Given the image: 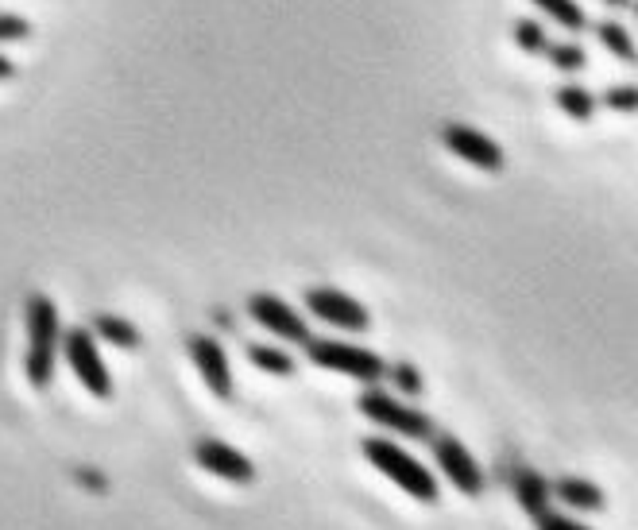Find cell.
<instances>
[{
	"mask_svg": "<svg viewBox=\"0 0 638 530\" xmlns=\"http://www.w3.org/2000/svg\"><path fill=\"white\" fill-rule=\"evenodd\" d=\"M28 310V383L35 391H47L55 380L58 345H62V322H58V306L47 295H31L24 302Z\"/></svg>",
	"mask_w": 638,
	"mask_h": 530,
	"instance_id": "obj_1",
	"label": "cell"
},
{
	"mask_svg": "<svg viewBox=\"0 0 638 530\" xmlns=\"http://www.w3.org/2000/svg\"><path fill=\"white\" fill-rule=\"evenodd\" d=\"M360 449H364V457L372 461V469L383 472L391 484H399L406 496H414V500H422V503L437 500L434 472L426 469V465H418V461H414L410 453H403L395 442H387V438H368Z\"/></svg>",
	"mask_w": 638,
	"mask_h": 530,
	"instance_id": "obj_2",
	"label": "cell"
},
{
	"mask_svg": "<svg viewBox=\"0 0 638 530\" xmlns=\"http://www.w3.org/2000/svg\"><path fill=\"white\" fill-rule=\"evenodd\" d=\"M306 356L325 368V372H341V376H352L360 383H379L387 376V364L379 360L372 349H360V345H348V341H333V337H310L306 345Z\"/></svg>",
	"mask_w": 638,
	"mask_h": 530,
	"instance_id": "obj_3",
	"label": "cell"
},
{
	"mask_svg": "<svg viewBox=\"0 0 638 530\" xmlns=\"http://www.w3.org/2000/svg\"><path fill=\"white\" fill-rule=\"evenodd\" d=\"M62 349H66V364L70 372L78 376V383L86 387L93 399H109L113 395V376H109V364L97 349V337L93 329H66L62 333Z\"/></svg>",
	"mask_w": 638,
	"mask_h": 530,
	"instance_id": "obj_4",
	"label": "cell"
},
{
	"mask_svg": "<svg viewBox=\"0 0 638 530\" xmlns=\"http://www.w3.org/2000/svg\"><path fill=\"white\" fill-rule=\"evenodd\" d=\"M356 407L364 418H372L379 426H387V430H395V434H403V438H414V442H422V438H430L434 434V422L426 418L422 411H414V407H406L399 399H391L387 391H379V387H364L360 391V399H356Z\"/></svg>",
	"mask_w": 638,
	"mask_h": 530,
	"instance_id": "obj_5",
	"label": "cell"
},
{
	"mask_svg": "<svg viewBox=\"0 0 638 530\" xmlns=\"http://www.w3.org/2000/svg\"><path fill=\"white\" fill-rule=\"evenodd\" d=\"M306 310H310L318 322L348 329V333H364V329L372 325V314L352 295L337 291V287H310V291H306Z\"/></svg>",
	"mask_w": 638,
	"mask_h": 530,
	"instance_id": "obj_6",
	"label": "cell"
},
{
	"mask_svg": "<svg viewBox=\"0 0 638 530\" xmlns=\"http://www.w3.org/2000/svg\"><path fill=\"white\" fill-rule=\"evenodd\" d=\"M248 314H252V322L263 325L267 333H275L279 341H294V345H306V341H310L306 318L279 295H252L248 298Z\"/></svg>",
	"mask_w": 638,
	"mask_h": 530,
	"instance_id": "obj_7",
	"label": "cell"
},
{
	"mask_svg": "<svg viewBox=\"0 0 638 530\" xmlns=\"http://www.w3.org/2000/svg\"><path fill=\"white\" fill-rule=\"evenodd\" d=\"M441 140L453 155H461L464 163L480 167V171H503V148L495 144L492 136H484L480 128L472 124H461V120H449L441 128Z\"/></svg>",
	"mask_w": 638,
	"mask_h": 530,
	"instance_id": "obj_8",
	"label": "cell"
},
{
	"mask_svg": "<svg viewBox=\"0 0 638 530\" xmlns=\"http://www.w3.org/2000/svg\"><path fill=\"white\" fill-rule=\"evenodd\" d=\"M186 353H190V360H194V368L202 372L205 387H209L221 403H229L232 399V368H229V353H225V345H221L217 337L194 333V337H186Z\"/></svg>",
	"mask_w": 638,
	"mask_h": 530,
	"instance_id": "obj_9",
	"label": "cell"
},
{
	"mask_svg": "<svg viewBox=\"0 0 638 530\" xmlns=\"http://www.w3.org/2000/svg\"><path fill=\"white\" fill-rule=\"evenodd\" d=\"M434 461L441 465V472L449 476V484H453L457 492H464V496H480V492H484V472H480L476 457H472L457 438H449V434L437 438Z\"/></svg>",
	"mask_w": 638,
	"mask_h": 530,
	"instance_id": "obj_10",
	"label": "cell"
},
{
	"mask_svg": "<svg viewBox=\"0 0 638 530\" xmlns=\"http://www.w3.org/2000/svg\"><path fill=\"white\" fill-rule=\"evenodd\" d=\"M194 461L205 472H213L221 480H232V484H252L256 480V465L240 449H232L229 442H217V438H202L194 445Z\"/></svg>",
	"mask_w": 638,
	"mask_h": 530,
	"instance_id": "obj_11",
	"label": "cell"
},
{
	"mask_svg": "<svg viewBox=\"0 0 638 530\" xmlns=\"http://www.w3.org/2000/svg\"><path fill=\"white\" fill-rule=\"evenodd\" d=\"M515 496H519L522 511L534 515V519L550 511V484H546L534 469H526V465L515 472Z\"/></svg>",
	"mask_w": 638,
	"mask_h": 530,
	"instance_id": "obj_12",
	"label": "cell"
},
{
	"mask_svg": "<svg viewBox=\"0 0 638 530\" xmlns=\"http://www.w3.org/2000/svg\"><path fill=\"white\" fill-rule=\"evenodd\" d=\"M93 337L97 341H109L116 349H140V329L116 314H97L93 318Z\"/></svg>",
	"mask_w": 638,
	"mask_h": 530,
	"instance_id": "obj_13",
	"label": "cell"
},
{
	"mask_svg": "<svg viewBox=\"0 0 638 530\" xmlns=\"http://www.w3.org/2000/svg\"><path fill=\"white\" fill-rule=\"evenodd\" d=\"M596 39H600V43H604V51L615 55L619 62H638L635 35L623 28L619 20H600V24H596Z\"/></svg>",
	"mask_w": 638,
	"mask_h": 530,
	"instance_id": "obj_14",
	"label": "cell"
},
{
	"mask_svg": "<svg viewBox=\"0 0 638 530\" xmlns=\"http://www.w3.org/2000/svg\"><path fill=\"white\" fill-rule=\"evenodd\" d=\"M557 109L565 113V117L573 120H592V113H596V93H588L584 86H577V82H569V86H557Z\"/></svg>",
	"mask_w": 638,
	"mask_h": 530,
	"instance_id": "obj_15",
	"label": "cell"
},
{
	"mask_svg": "<svg viewBox=\"0 0 638 530\" xmlns=\"http://www.w3.org/2000/svg\"><path fill=\"white\" fill-rule=\"evenodd\" d=\"M546 16H550L557 28L565 31H584L588 28V16H584V8H580V0H534Z\"/></svg>",
	"mask_w": 638,
	"mask_h": 530,
	"instance_id": "obj_16",
	"label": "cell"
},
{
	"mask_svg": "<svg viewBox=\"0 0 638 530\" xmlns=\"http://www.w3.org/2000/svg\"><path fill=\"white\" fill-rule=\"evenodd\" d=\"M248 360L260 368V372H271V376H294V356L275 349V345H244Z\"/></svg>",
	"mask_w": 638,
	"mask_h": 530,
	"instance_id": "obj_17",
	"label": "cell"
},
{
	"mask_svg": "<svg viewBox=\"0 0 638 530\" xmlns=\"http://www.w3.org/2000/svg\"><path fill=\"white\" fill-rule=\"evenodd\" d=\"M557 496L565 503H573V507H580V511H600L604 507V492L596 484H588V480H561Z\"/></svg>",
	"mask_w": 638,
	"mask_h": 530,
	"instance_id": "obj_18",
	"label": "cell"
},
{
	"mask_svg": "<svg viewBox=\"0 0 638 530\" xmlns=\"http://www.w3.org/2000/svg\"><path fill=\"white\" fill-rule=\"evenodd\" d=\"M515 43H519L526 55H546V47H550V31L542 28L538 20H515Z\"/></svg>",
	"mask_w": 638,
	"mask_h": 530,
	"instance_id": "obj_19",
	"label": "cell"
},
{
	"mask_svg": "<svg viewBox=\"0 0 638 530\" xmlns=\"http://www.w3.org/2000/svg\"><path fill=\"white\" fill-rule=\"evenodd\" d=\"M546 59H550V66L565 70V74H580V70L588 66V55H584L580 43H550V47H546Z\"/></svg>",
	"mask_w": 638,
	"mask_h": 530,
	"instance_id": "obj_20",
	"label": "cell"
},
{
	"mask_svg": "<svg viewBox=\"0 0 638 530\" xmlns=\"http://www.w3.org/2000/svg\"><path fill=\"white\" fill-rule=\"evenodd\" d=\"M600 101L615 113H638V86H608Z\"/></svg>",
	"mask_w": 638,
	"mask_h": 530,
	"instance_id": "obj_21",
	"label": "cell"
},
{
	"mask_svg": "<svg viewBox=\"0 0 638 530\" xmlns=\"http://www.w3.org/2000/svg\"><path fill=\"white\" fill-rule=\"evenodd\" d=\"M387 376L403 395H422V376H418L414 364H395V368H387Z\"/></svg>",
	"mask_w": 638,
	"mask_h": 530,
	"instance_id": "obj_22",
	"label": "cell"
},
{
	"mask_svg": "<svg viewBox=\"0 0 638 530\" xmlns=\"http://www.w3.org/2000/svg\"><path fill=\"white\" fill-rule=\"evenodd\" d=\"M31 35V24L16 12H0V43H20Z\"/></svg>",
	"mask_w": 638,
	"mask_h": 530,
	"instance_id": "obj_23",
	"label": "cell"
},
{
	"mask_svg": "<svg viewBox=\"0 0 638 530\" xmlns=\"http://www.w3.org/2000/svg\"><path fill=\"white\" fill-rule=\"evenodd\" d=\"M538 530H588V527H580L577 519H565V515H538Z\"/></svg>",
	"mask_w": 638,
	"mask_h": 530,
	"instance_id": "obj_24",
	"label": "cell"
},
{
	"mask_svg": "<svg viewBox=\"0 0 638 530\" xmlns=\"http://www.w3.org/2000/svg\"><path fill=\"white\" fill-rule=\"evenodd\" d=\"M12 74H16V62H12V59H4V55H0V82H8Z\"/></svg>",
	"mask_w": 638,
	"mask_h": 530,
	"instance_id": "obj_25",
	"label": "cell"
},
{
	"mask_svg": "<svg viewBox=\"0 0 638 530\" xmlns=\"http://www.w3.org/2000/svg\"><path fill=\"white\" fill-rule=\"evenodd\" d=\"M600 4H608V8H619V12H623V8H631V0H600Z\"/></svg>",
	"mask_w": 638,
	"mask_h": 530,
	"instance_id": "obj_26",
	"label": "cell"
},
{
	"mask_svg": "<svg viewBox=\"0 0 638 530\" xmlns=\"http://www.w3.org/2000/svg\"><path fill=\"white\" fill-rule=\"evenodd\" d=\"M635 20H638V0H635Z\"/></svg>",
	"mask_w": 638,
	"mask_h": 530,
	"instance_id": "obj_27",
	"label": "cell"
}]
</instances>
